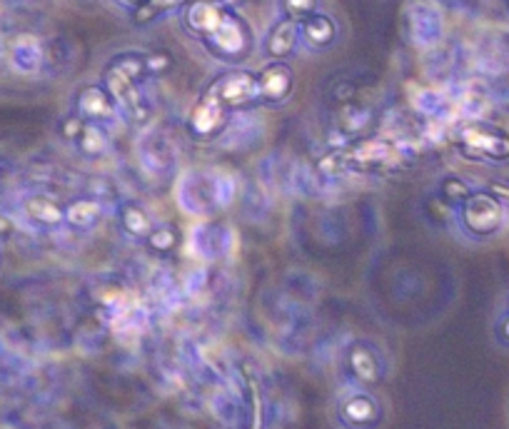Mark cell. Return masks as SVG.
Instances as JSON below:
<instances>
[{
	"label": "cell",
	"instance_id": "obj_1",
	"mask_svg": "<svg viewBox=\"0 0 509 429\" xmlns=\"http://www.w3.org/2000/svg\"><path fill=\"white\" fill-rule=\"evenodd\" d=\"M148 75L145 68V58L135 55V53H122L118 58L110 60L105 78H103V88L108 90L110 98L118 102V108L130 112L135 120H142L148 115V105L140 95V80Z\"/></svg>",
	"mask_w": 509,
	"mask_h": 429
},
{
	"label": "cell",
	"instance_id": "obj_2",
	"mask_svg": "<svg viewBox=\"0 0 509 429\" xmlns=\"http://www.w3.org/2000/svg\"><path fill=\"white\" fill-rule=\"evenodd\" d=\"M202 45L215 58L225 60V63H238V60L248 58L250 48H252V35H250L248 23L240 18L238 13L228 10L218 28L202 40Z\"/></svg>",
	"mask_w": 509,
	"mask_h": 429
},
{
	"label": "cell",
	"instance_id": "obj_3",
	"mask_svg": "<svg viewBox=\"0 0 509 429\" xmlns=\"http://www.w3.org/2000/svg\"><path fill=\"white\" fill-rule=\"evenodd\" d=\"M339 168L355 170V172H379L397 165L399 150L395 142L382 138H369L355 142L352 148L338 152Z\"/></svg>",
	"mask_w": 509,
	"mask_h": 429
},
{
	"label": "cell",
	"instance_id": "obj_4",
	"mask_svg": "<svg viewBox=\"0 0 509 429\" xmlns=\"http://www.w3.org/2000/svg\"><path fill=\"white\" fill-rule=\"evenodd\" d=\"M459 215H462V225L469 235L475 238H489L494 235L502 222H504V205L494 192H472L462 205H459Z\"/></svg>",
	"mask_w": 509,
	"mask_h": 429
},
{
	"label": "cell",
	"instance_id": "obj_5",
	"mask_svg": "<svg viewBox=\"0 0 509 429\" xmlns=\"http://www.w3.org/2000/svg\"><path fill=\"white\" fill-rule=\"evenodd\" d=\"M465 155L477 160H509V132L489 122H469L459 130Z\"/></svg>",
	"mask_w": 509,
	"mask_h": 429
},
{
	"label": "cell",
	"instance_id": "obj_6",
	"mask_svg": "<svg viewBox=\"0 0 509 429\" xmlns=\"http://www.w3.org/2000/svg\"><path fill=\"white\" fill-rule=\"evenodd\" d=\"M208 93L215 95L230 112L252 108V105L259 102L258 75L248 73V70H230L225 75L215 78V83L210 85Z\"/></svg>",
	"mask_w": 509,
	"mask_h": 429
},
{
	"label": "cell",
	"instance_id": "obj_7",
	"mask_svg": "<svg viewBox=\"0 0 509 429\" xmlns=\"http://www.w3.org/2000/svg\"><path fill=\"white\" fill-rule=\"evenodd\" d=\"M230 115L232 112L215 95H210L208 90H205L200 102L195 105V110H192V115H190V132L200 140L212 138V135H218L220 130L228 125Z\"/></svg>",
	"mask_w": 509,
	"mask_h": 429
},
{
	"label": "cell",
	"instance_id": "obj_8",
	"mask_svg": "<svg viewBox=\"0 0 509 429\" xmlns=\"http://www.w3.org/2000/svg\"><path fill=\"white\" fill-rule=\"evenodd\" d=\"M228 10V5H222L220 0H188L185 13H182V23L195 38L205 40L222 23Z\"/></svg>",
	"mask_w": 509,
	"mask_h": 429
},
{
	"label": "cell",
	"instance_id": "obj_9",
	"mask_svg": "<svg viewBox=\"0 0 509 429\" xmlns=\"http://www.w3.org/2000/svg\"><path fill=\"white\" fill-rule=\"evenodd\" d=\"M75 105H78L80 118L95 122V125H103V128L118 118V102L110 98L108 90L100 88V85H85L78 93Z\"/></svg>",
	"mask_w": 509,
	"mask_h": 429
},
{
	"label": "cell",
	"instance_id": "obj_10",
	"mask_svg": "<svg viewBox=\"0 0 509 429\" xmlns=\"http://www.w3.org/2000/svg\"><path fill=\"white\" fill-rule=\"evenodd\" d=\"M295 85V75L285 63H269L258 73V88H259V102L265 105H278L282 100L289 98Z\"/></svg>",
	"mask_w": 509,
	"mask_h": 429
},
{
	"label": "cell",
	"instance_id": "obj_11",
	"mask_svg": "<svg viewBox=\"0 0 509 429\" xmlns=\"http://www.w3.org/2000/svg\"><path fill=\"white\" fill-rule=\"evenodd\" d=\"M442 15L437 8H432L427 3H419L409 10V35L419 48H432L442 38Z\"/></svg>",
	"mask_w": 509,
	"mask_h": 429
},
{
	"label": "cell",
	"instance_id": "obj_12",
	"mask_svg": "<svg viewBox=\"0 0 509 429\" xmlns=\"http://www.w3.org/2000/svg\"><path fill=\"white\" fill-rule=\"evenodd\" d=\"M43 43H40L35 35H18V38L10 43V68L20 73V75H33L38 73L40 65H43Z\"/></svg>",
	"mask_w": 509,
	"mask_h": 429
},
{
	"label": "cell",
	"instance_id": "obj_13",
	"mask_svg": "<svg viewBox=\"0 0 509 429\" xmlns=\"http://www.w3.org/2000/svg\"><path fill=\"white\" fill-rule=\"evenodd\" d=\"M299 40V23L292 18L278 20L272 28H269L268 38H265V53L272 60H282L295 53Z\"/></svg>",
	"mask_w": 509,
	"mask_h": 429
},
{
	"label": "cell",
	"instance_id": "obj_14",
	"mask_svg": "<svg viewBox=\"0 0 509 429\" xmlns=\"http://www.w3.org/2000/svg\"><path fill=\"white\" fill-rule=\"evenodd\" d=\"M23 212L28 215L30 222L43 225V228H55L65 219V208H60L58 200L48 198V195H30L23 202Z\"/></svg>",
	"mask_w": 509,
	"mask_h": 429
},
{
	"label": "cell",
	"instance_id": "obj_15",
	"mask_svg": "<svg viewBox=\"0 0 509 429\" xmlns=\"http://www.w3.org/2000/svg\"><path fill=\"white\" fill-rule=\"evenodd\" d=\"M299 35L308 40L309 48H328L338 35V28H335L332 18L315 13V15H309L299 23Z\"/></svg>",
	"mask_w": 509,
	"mask_h": 429
},
{
	"label": "cell",
	"instance_id": "obj_16",
	"mask_svg": "<svg viewBox=\"0 0 509 429\" xmlns=\"http://www.w3.org/2000/svg\"><path fill=\"white\" fill-rule=\"evenodd\" d=\"M120 218V225L122 229L132 235V238H148L150 232H152V219H150L148 210L138 205V202H125L118 212Z\"/></svg>",
	"mask_w": 509,
	"mask_h": 429
},
{
	"label": "cell",
	"instance_id": "obj_17",
	"mask_svg": "<svg viewBox=\"0 0 509 429\" xmlns=\"http://www.w3.org/2000/svg\"><path fill=\"white\" fill-rule=\"evenodd\" d=\"M98 219H100L98 200L83 198V200H75V202H70L68 208H65V222L73 225V228L88 229V228H93Z\"/></svg>",
	"mask_w": 509,
	"mask_h": 429
},
{
	"label": "cell",
	"instance_id": "obj_18",
	"mask_svg": "<svg viewBox=\"0 0 509 429\" xmlns=\"http://www.w3.org/2000/svg\"><path fill=\"white\" fill-rule=\"evenodd\" d=\"M372 122V112L362 105H342V110L338 112V128L345 132V135H359L362 130L367 128Z\"/></svg>",
	"mask_w": 509,
	"mask_h": 429
},
{
	"label": "cell",
	"instance_id": "obj_19",
	"mask_svg": "<svg viewBox=\"0 0 509 429\" xmlns=\"http://www.w3.org/2000/svg\"><path fill=\"white\" fill-rule=\"evenodd\" d=\"M110 140H108V130L103 125H95V122H88L83 135L78 138V148L80 152H85L88 158H98L108 150Z\"/></svg>",
	"mask_w": 509,
	"mask_h": 429
},
{
	"label": "cell",
	"instance_id": "obj_20",
	"mask_svg": "<svg viewBox=\"0 0 509 429\" xmlns=\"http://www.w3.org/2000/svg\"><path fill=\"white\" fill-rule=\"evenodd\" d=\"M185 3H188V0H142L140 5H135L132 23H135V25H145L150 20L160 18V15H165L170 10L185 5Z\"/></svg>",
	"mask_w": 509,
	"mask_h": 429
},
{
	"label": "cell",
	"instance_id": "obj_21",
	"mask_svg": "<svg viewBox=\"0 0 509 429\" xmlns=\"http://www.w3.org/2000/svg\"><path fill=\"white\" fill-rule=\"evenodd\" d=\"M472 192H475V190L469 188L465 180L455 178V175L445 178L442 180V185H439V198L445 200L447 205H462Z\"/></svg>",
	"mask_w": 509,
	"mask_h": 429
},
{
	"label": "cell",
	"instance_id": "obj_22",
	"mask_svg": "<svg viewBox=\"0 0 509 429\" xmlns=\"http://www.w3.org/2000/svg\"><path fill=\"white\" fill-rule=\"evenodd\" d=\"M279 8L285 10V18L302 23L305 18L318 13V0H279Z\"/></svg>",
	"mask_w": 509,
	"mask_h": 429
},
{
	"label": "cell",
	"instance_id": "obj_23",
	"mask_svg": "<svg viewBox=\"0 0 509 429\" xmlns=\"http://www.w3.org/2000/svg\"><path fill=\"white\" fill-rule=\"evenodd\" d=\"M145 239H148V245L152 249H158V252H168V249L175 248V239H178V235H175V229L170 228V225H158V228H152V232H150Z\"/></svg>",
	"mask_w": 509,
	"mask_h": 429
},
{
	"label": "cell",
	"instance_id": "obj_24",
	"mask_svg": "<svg viewBox=\"0 0 509 429\" xmlns=\"http://www.w3.org/2000/svg\"><path fill=\"white\" fill-rule=\"evenodd\" d=\"M85 125H88V120H83L78 112H75V115H70V118L63 120V128H60V132H63V138H65V140H73V142H78V138L83 135Z\"/></svg>",
	"mask_w": 509,
	"mask_h": 429
},
{
	"label": "cell",
	"instance_id": "obj_25",
	"mask_svg": "<svg viewBox=\"0 0 509 429\" xmlns=\"http://www.w3.org/2000/svg\"><path fill=\"white\" fill-rule=\"evenodd\" d=\"M168 65H170V58L168 55H162V53L145 58V68H148V73H162V70H168Z\"/></svg>",
	"mask_w": 509,
	"mask_h": 429
},
{
	"label": "cell",
	"instance_id": "obj_26",
	"mask_svg": "<svg viewBox=\"0 0 509 429\" xmlns=\"http://www.w3.org/2000/svg\"><path fill=\"white\" fill-rule=\"evenodd\" d=\"M13 232V225H10V219L0 218V235H10Z\"/></svg>",
	"mask_w": 509,
	"mask_h": 429
},
{
	"label": "cell",
	"instance_id": "obj_27",
	"mask_svg": "<svg viewBox=\"0 0 509 429\" xmlns=\"http://www.w3.org/2000/svg\"><path fill=\"white\" fill-rule=\"evenodd\" d=\"M220 3H222V5H240V3H242V0H220Z\"/></svg>",
	"mask_w": 509,
	"mask_h": 429
},
{
	"label": "cell",
	"instance_id": "obj_28",
	"mask_svg": "<svg viewBox=\"0 0 509 429\" xmlns=\"http://www.w3.org/2000/svg\"><path fill=\"white\" fill-rule=\"evenodd\" d=\"M502 335H504V337L509 339V319H507V322H504V327H502Z\"/></svg>",
	"mask_w": 509,
	"mask_h": 429
},
{
	"label": "cell",
	"instance_id": "obj_29",
	"mask_svg": "<svg viewBox=\"0 0 509 429\" xmlns=\"http://www.w3.org/2000/svg\"><path fill=\"white\" fill-rule=\"evenodd\" d=\"M120 3H128V5H140L142 0H120Z\"/></svg>",
	"mask_w": 509,
	"mask_h": 429
},
{
	"label": "cell",
	"instance_id": "obj_30",
	"mask_svg": "<svg viewBox=\"0 0 509 429\" xmlns=\"http://www.w3.org/2000/svg\"><path fill=\"white\" fill-rule=\"evenodd\" d=\"M507 3H509V0H507Z\"/></svg>",
	"mask_w": 509,
	"mask_h": 429
}]
</instances>
